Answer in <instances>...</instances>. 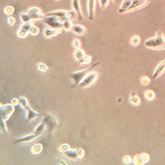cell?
I'll list each match as a JSON object with an SVG mask.
<instances>
[{"label":"cell","instance_id":"obj_21","mask_svg":"<svg viewBox=\"0 0 165 165\" xmlns=\"http://www.w3.org/2000/svg\"><path fill=\"white\" fill-rule=\"evenodd\" d=\"M46 123L42 121V123H40L36 128L34 130V133L41 135L44 132V130L46 129Z\"/></svg>","mask_w":165,"mask_h":165},{"label":"cell","instance_id":"obj_10","mask_svg":"<svg viewBox=\"0 0 165 165\" xmlns=\"http://www.w3.org/2000/svg\"><path fill=\"white\" fill-rule=\"evenodd\" d=\"M41 136L38 134H29L28 135L22 137L21 138L17 140L16 142L18 143H30L32 141H33L36 139H37L38 137Z\"/></svg>","mask_w":165,"mask_h":165},{"label":"cell","instance_id":"obj_24","mask_svg":"<svg viewBox=\"0 0 165 165\" xmlns=\"http://www.w3.org/2000/svg\"><path fill=\"white\" fill-rule=\"evenodd\" d=\"M17 35L20 38H24L28 36L29 33L28 32L24 31V29L19 28L17 31Z\"/></svg>","mask_w":165,"mask_h":165},{"label":"cell","instance_id":"obj_1","mask_svg":"<svg viewBox=\"0 0 165 165\" xmlns=\"http://www.w3.org/2000/svg\"><path fill=\"white\" fill-rule=\"evenodd\" d=\"M146 47L153 49H163L165 48V37L161 32H158L156 37L150 39L145 41Z\"/></svg>","mask_w":165,"mask_h":165},{"label":"cell","instance_id":"obj_5","mask_svg":"<svg viewBox=\"0 0 165 165\" xmlns=\"http://www.w3.org/2000/svg\"><path fill=\"white\" fill-rule=\"evenodd\" d=\"M98 64V62L97 64H93L91 67L86 69V70L74 72L71 75V79H72V81H74V83L75 84H80V83L84 79V77L85 76L86 74L87 73V71L90 70H91L92 67H95L96 65H97Z\"/></svg>","mask_w":165,"mask_h":165},{"label":"cell","instance_id":"obj_29","mask_svg":"<svg viewBox=\"0 0 165 165\" xmlns=\"http://www.w3.org/2000/svg\"><path fill=\"white\" fill-rule=\"evenodd\" d=\"M38 69L41 72H46L48 70V67L47 65L43 64V63H39L37 65Z\"/></svg>","mask_w":165,"mask_h":165},{"label":"cell","instance_id":"obj_25","mask_svg":"<svg viewBox=\"0 0 165 165\" xmlns=\"http://www.w3.org/2000/svg\"><path fill=\"white\" fill-rule=\"evenodd\" d=\"M14 7L12 6H7L4 8L3 12L6 15H11L14 12Z\"/></svg>","mask_w":165,"mask_h":165},{"label":"cell","instance_id":"obj_16","mask_svg":"<svg viewBox=\"0 0 165 165\" xmlns=\"http://www.w3.org/2000/svg\"><path fill=\"white\" fill-rule=\"evenodd\" d=\"M73 26L74 25L72 23V21L71 19H66L62 21V28L64 29V31H71Z\"/></svg>","mask_w":165,"mask_h":165},{"label":"cell","instance_id":"obj_13","mask_svg":"<svg viewBox=\"0 0 165 165\" xmlns=\"http://www.w3.org/2000/svg\"><path fill=\"white\" fill-rule=\"evenodd\" d=\"M71 31L77 36H83L86 33V29L81 24H75L72 28Z\"/></svg>","mask_w":165,"mask_h":165},{"label":"cell","instance_id":"obj_15","mask_svg":"<svg viewBox=\"0 0 165 165\" xmlns=\"http://www.w3.org/2000/svg\"><path fill=\"white\" fill-rule=\"evenodd\" d=\"M86 54H85L84 50L82 49L81 48L76 49V50H75L74 53V56L75 59L79 62L82 59V58Z\"/></svg>","mask_w":165,"mask_h":165},{"label":"cell","instance_id":"obj_19","mask_svg":"<svg viewBox=\"0 0 165 165\" xmlns=\"http://www.w3.org/2000/svg\"><path fill=\"white\" fill-rule=\"evenodd\" d=\"M132 1L133 0H124L123 2L122 3L121 8L119 10V12L120 13H122L123 12H126L127 9L132 4Z\"/></svg>","mask_w":165,"mask_h":165},{"label":"cell","instance_id":"obj_23","mask_svg":"<svg viewBox=\"0 0 165 165\" xmlns=\"http://www.w3.org/2000/svg\"><path fill=\"white\" fill-rule=\"evenodd\" d=\"M27 13L29 14H43L41 8L37 7H31L27 11Z\"/></svg>","mask_w":165,"mask_h":165},{"label":"cell","instance_id":"obj_2","mask_svg":"<svg viewBox=\"0 0 165 165\" xmlns=\"http://www.w3.org/2000/svg\"><path fill=\"white\" fill-rule=\"evenodd\" d=\"M19 104L24 109L26 112L27 119L28 120H32L36 117H38L39 113L34 110L29 104L26 98L21 97L19 98Z\"/></svg>","mask_w":165,"mask_h":165},{"label":"cell","instance_id":"obj_3","mask_svg":"<svg viewBox=\"0 0 165 165\" xmlns=\"http://www.w3.org/2000/svg\"><path fill=\"white\" fill-rule=\"evenodd\" d=\"M98 73L96 71L87 72L79 85L83 89L89 87L95 83L98 78Z\"/></svg>","mask_w":165,"mask_h":165},{"label":"cell","instance_id":"obj_17","mask_svg":"<svg viewBox=\"0 0 165 165\" xmlns=\"http://www.w3.org/2000/svg\"><path fill=\"white\" fill-rule=\"evenodd\" d=\"M64 154L67 158H69L72 159V160H76L77 158H78V156H77V153L76 149H75V150H71L70 148L69 150L67 151L66 152H65V153H64Z\"/></svg>","mask_w":165,"mask_h":165},{"label":"cell","instance_id":"obj_22","mask_svg":"<svg viewBox=\"0 0 165 165\" xmlns=\"http://www.w3.org/2000/svg\"><path fill=\"white\" fill-rule=\"evenodd\" d=\"M33 21L30 22L28 23H22V24L19 27V28L24 29V31L28 32L29 33V31L31 29L32 27L33 26Z\"/></svg>","mask_w":165,"mask_h":165},{"label":"cell","instance_id":"obj_27","mask_svg":"<svg viewBox=\"0 0 165 165\" xmlns=\"http://www.w3.org/2000/svg\"><path fill=\"white\" fill-rule=\"evenodd\" d=\"M39 32H40V29L38 27L34 25H33V26L32 27L31 29L29 31V34L32 36H37L39 33Z\"/></svg>","mask_w":165,"mask_h":165},{"label":"cell","instance_id":"obj_31","mask_svg":"<svg viewBox=\"0 0 165 165\" xmlns=\"http://www.w3.org/2000/svg\"><path fill=\"white\" fill-rule=\"evenodd\" d=\"M70 149V146L67 143H64L60 146L59 148V151L61 153H65L67 151L69 150Z\"/></svg>","mask_w":165,"mask_h":165},{"label":"cell","instance_id":"obj_20","mask_svg":"<svg viewBox=\"0 0 165 165\" xmlns=\"http://www.w3.org/2000/svg\"><path fill=\"white\" fill-rule=\"evenodd\" d=\"M19 18L22 23H28V22L33 21L30 14H28L27 12L21 13L19 14Z\"/></svg>","mask_w":165,"mask_h":165},{"label":"cell","instance_id":"obj_18","mask_svg":"<svg viewBox=\"0 0 165 165\" xmlns=\"http://www.w3.org/2000/svg\"><path fill=\"white\" fill-rule=\"evenodd\" d=\"M43 149V145L41 143H36L32 148V153H33L34 155H38L41 153Z\"/></svg>","mask_w":165,"mask_h":165},{"label":"cell","instance_id":"obj_14","mask_svg":"<svg viewBox=\"0 0 165 165\" xmlns=\"http://www.w3.org/2000/svg\"><path fill=\"white\" fill-rule=\"evenodd\" d=\"M165 71V60L163 61V62H161L160 64L158 65V67L154 72L153 75V79H155L157 78L161 75L163 74V73Z\"/></svg>","mask_w":165,"mask_h":165},{"label":"cell","instance_id":"obj_26","mask_svg":"<svg viewBox=\"0 0 165 165\" xmlns=\"http://www.w3.org/2000/svg\"><path fill=\"white\" fill-rule=\"evenodd\" d=\"M92 61V56L90 55H85L80 62L84 64H89Z\"/></svg>","mask_w":165,"mask_h":165},{"label":"cell","instance_id":"obj_35","mask_svg":"<svg viewBox=\"0 0 165 165\" xmlns=\"http://www.w3.org/2000/svg\"><path fill=\"white\" fill-rule=\"evenodd\" d=\"M11 103L13 105H17L19 104V99L17 98H13L11 101Z\"/></svg>","mask_w":165,"mask_h":165},{"label":"cell","instance_id":"obj_11","mask_svg":"<svg viewBox=\"0 0 165 165\" xmlns=\"http://www.w3.org/2000/svg\"><path fill=\"white\" fill-rule=\"evenodd\" d=\"M43 121L45 122L46 126L49 127L51 129H54L57 125V122L55 118L51 115H48L43 119Z\"/></svg>","mask_w":165,"mask_h":165},{"label":"cell","instance_id":"obj_7","mask_svg":"<svg viewBox=\"0 0 165 165\" xmlns=\"http://www.w3.org/2000/svg\"><path fill=\"white\" fill-rule=\"evenodd\" d=\"M64 31L62 28L59 29H54L49 27H46L43 30V35L46 38H50L53 36H57L59 34L62 33Z\"/></svg>","mask_w":165,"mask_h":165},{"label":"cell","instance_id":"obj_6","mask_svg":"<svg viewBox=\"0 0 165 165\" xmlns=\"http://www.w3.org/2000/svg\"><path fill=\"white\" fill-rule=\"evenodd\" d=\"M14 110V105L11 104H7L1 107V118L3 122L6 121L10 118Z\"/></svg>","mask_w":165,"mask_h":165},{"label":"cell","instance_id":"obj_36","mask_svg":"<svg viewBox=\"0 0 165 165\" xmlns=\"http://www.w3.org/2000/svg\"><path fill=\"white\" fill-rule=\"evenodd\" d=\"M109 1H113L114 0H109Z\"/></svg>","mask_w":165,"mask_h":165},{"label":"cell","instance_id":"obj_30","mask_svg":"<svg viewBox=\"0 0 165 165\" xmlns=\"http://www.w3.org/2000/svg\"><path fill=\"white\" fill-rule=\"evenodd\" d=\"M72 44L73 46L76 49H79V48H81V41L79 40V39L74 38L73 39L72 41Z\"/></svg>","mask_w":165,"mask_h":165},{"label":"cell","instance_id":"obj_9","mask_svg":"<svg viewBox=\"0 0 165 165\" xmlns=\"http://www.w3.org/2000/svg\"><path fill=\"white\" fill-rule=\"evenodd\" d=\"M71 6L72 9L74 10L77 13L78 19L80 21H82L83 19V14L80 0H72Z\"/></svg>","mask_w":165,"mask_h":165},{"label":"cell","instance_id":"obj_34","mask_svg":"<svg viewBox=\"0 0 165 165\" xmlns=\"http://www.w3.org/2000/svg\"><path fill=\"white\" fill-rule=\"evenodd\" d=\"M16 20L14 17L10 16L7 19V23L11 26H13L16 23Z\"/></svg>","mask_w":165,"mask_h":165},{"label":"cell","instance_id":"obj_33","mask_svg":"<svg viewBox=\"0 0 165 165\" xmlns=\"http://www.w3.org/2000/svg\"><path fill=\"white\" fill-rule=\"evenodd\" d=\"M131 43L133 46H136L140 43V38L138 36H134L132 39Z\"/></svg>","mask_w":165,"mask_h":165},{"label":"cell","instance_id":"obj_8","mask_svg":"<svg viewBox=\"0 0 165 165\" xmlns=\"http://www.w3.org/2000/svg\"><path fill=\"white\" fill-rule=\"evenodd\" d=\"M88 18L90 21H93L96 12V0H87V3Z\"/></svg>","mask_w":165,"mask_h":165},{"label":"cell","instance_id":"obj_28","mask_svg":"<svg viewBox=\"0 0 165 165\" xmlns=\"http://www.w3.org/2000/svg\"><path fill=\"white\" fill-rule=\"evenodd\" d=\"M109 1V0H99V5L100 8L104 10L108 6Z\"/></svg>","mask_w":165,"mask_h":165},{"label":"cell","instance_id":"obj_32","mask_svg":"<svg viewBox=\"0 0 165 165\" xmlns=\"http://www.w3.org/2000/svg\"><path fill=\"white\" fill-rule=\"evenodd\" d=\"M76 151L77 156H78V158H82L84 157V155H85V151L84 150V149L79 148H76Z\"/></svg>","mask_w":165,"mask_h":165},{"label":"cell","instance_id":"obj_12","mask_svg":"<svg viewBox=\"0 0 165 165\" xmlns=\"http://www.w3.org/2000/svg\"><path fill=\"white\" fill-rule=\"evenodd\" d=\"M147 2H148L147 0H133L132 4L127 9V11H132L140 7H143L144 5H146Z\"/></svg>","mask_w":165,"mask_h":165},{"label":"cell","instance_id":"obj_37","mask_svg":"<svg viewBox=\"0 0 165 165\" xmlns=\"http://www.w3.org/2000/svg\"><path fill=\"white\" fill-rule=\"evenodd\" d=\"M55 1H60V0H55Z\"/></svg>","mask_w":165,"mask_h":165},{"label":"cell","instance_id":"obj_4","mask_svg":"<svg viewBox=\"0 0 165 165\" xmlns=\"http://www.w3.org/2000/svg\"><path fill=\"white\" fill-rule=\"evenodd\" d=\"M43 23L48 27L54 29L62 28V21L61 19L54 16H46L42 20Z\"/></svg>","mask_w":165,"mask_h":165}]
</instances>
